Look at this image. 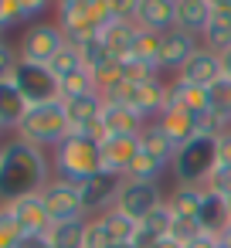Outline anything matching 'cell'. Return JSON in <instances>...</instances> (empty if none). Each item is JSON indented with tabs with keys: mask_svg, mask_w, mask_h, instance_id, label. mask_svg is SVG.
I'll list each match as a JSON object with an SVG mask.
<instances>
[{
	"mask_svg": "<svg viewBox=\"0 0 231 248\" xmlns=\"http://www.w3.org/2000/svg\"><path fill=\"white\" fill-rule=\"evenodd\" d=\"M82 95H99V82H95V75L89 68H78L75 75H68L62 82V99L65 102L68 99H82Z\"/></svg>",
	"mask_w": 231,
	"mask_h": 248,
	"instance_id": "cell-31",
	"label": "cell"
},
{
	"mask_svg": "<svg viewBox=\"0 0 231 248\" xmlns=\"http://www.w3.org/2000/svg\"><path fill=\"white\" fill-rule=\"evenodd\" d=\"M48 173H51V160L45 156V150L14 136L11 143L0 146V204L45 190L51 184Z\"/></svg>",
	"mask_w": 231,
	"mask_h": 248,
	"instance_id": "cell-1",
	"label": "cell"
},
{
	"mask_svg": "<svg viewBox=\"0 0 231 248\" xmlns=\"http://www.w3.org/2000/svg\"><path fill=\"white\" fill-rule=\"evenodd\" d=\"M45 204H48V214H51V224H62V221H78L85 217V204H82V190L75 184H65V180H51L45 190Z\"/></svg>",
	"mask_w": 231,
	"mask_h": 248,
	"instance_id": "cell-10",
	"label": "cell"
},
{
	"mask_svg": "<svg viewBox=\"0 0 231 248\" xmlns=\"http://www.w3.org/2000/svg\"><path fill=\"white\" fill-rule=\"evenodd\" d=\"M136 24L146 31H156V34L177 28V0H139Z\"/></svg>",
	"mask_w": 231,
	"mask_h": 248,
	"instance_id": "cell-17",
	"label": "cell"
},
{
	"mask_svg": "<svg viewBox=\"0 0 231 248\" xmlns=\"http://www.w3.org/2000/svg\"><path fill=\"white\" fill-rule=\"evenodd\" d=\"M82 248H112V241H109V234H106V228H102L99 217H92L85 224V245Z\"/></svg>",
	"mask_w": 231,
	"mask_h": 248,
	"instance_id": "cell-42",
	"label": "cell"
},
{
	"mask_svg": "<svg viewBox=\"0 0 231 248\" xmlns=\"http://www.w3.org/2000/svg\"><path fill=\"white\" fill-rule=\"evenodd\" d=\"M62 102H65V99H62ZM102 109H106V99H102V95H82V99H68V102H65V112H68L72 133H75V129H82V126H89V123H95V119L102 116Z\"/></svg>",
	"mask_w": 231,
	"mask_h": 248,
	"instance_id": "cell-25",
	"label": "cell"
},
{
	"mask_svg": "<svg viewBox=\"0 0 231 248\" xmlns=\"http://www.w3.org/2000/svg\"><path fill=\"white\" fill-rule=\"evenodd\" d=\"M217 163H228L231 167V129L217 136Z\"/></svg>",
	"mask_w": 231,
	"mask_h": 248,
	"instance_id": "cell-46",
	"label": "cell"
},
{
	"mask_svg": "<svg viewBox=\"0 0 231 248\" xmlns=\"http://www.w3.org/2000/svg\"><path fill=\"white\" fill-rule=\"evenodd\" d=\"M51 167H55L58 180L78 187L89 177L102 173V143H95V140H89L82 133H68L51 150Z\"/></svg>",
	"mask_w": 231,
	"mask_h": 248,
	"instance_id": "cell-2",
	"label": "cell"
},
{
	"mask_svg": "<svg viewBox=\"0 0 231 248\" xmlns=\"http://www.w3.org/2000/svg\"><path fill=\"white\" fill-rule=\"evenodd\" d=\"M156 55H160V34H156V31L139 28V34H136V41H133V58L156 62Z\"/></svg>",
	"mask_w": 231,
	"mask_h": 248,
	"instance_id": "cell-37",
	"label": "cell"
},
{
	"mask_svg": "<svg viewBox=\"0 0 231 248\" xmlns=\"http://www.w3.org/2000/svg\"><path fill=\"white\" fill-rule=\"evenodd\" d=\"M197 51H200V38H197V34L184 31V28H170V31L160 34L156 65H160V72H177V75H180V68H184Z\"/></svg>",
	"mask_w": 231,
	"mask_h": 248,
	"instance_id": "cell-9",
	"label": "cell"
},
{
	"mask_svg": "<svg viewBox=\"0 0 231 248\" xmlns=\"http://www.w3.org/2000/svg\"><path fill=\"white\" fill-rule=\"evenodd\" d=\"M136 34H139V24H136V21H112L109 28L99 31V38H102V45L109 48L112 58H129Z\"/></svg>",
	"mask_w": 231,
	"mask_h": 248,
	"instance_id": "cell-21",
	"label": "cell"
},
{
	"mask_svg": "<svg viewBox=\"0 0 231 248\" xmlns=\"http://www.w3.org/2000/svg\"><path fill=\"white\" fill-rule=\"evenodd\" d=\"M123 62V75L126 85H146V82H160V65L156 62H143V58H119Z\"/></svg>",
	"mask_w": 231,
	"mask_h": 248,
	"instance_id": "cell-30",
	"label": "cell"
},
{
	"mask_svg": "<svg viewBox=\"0 0 231 248\" xmlns=\"http://www.w3.org/2000/svg\"><path fill=\"white\" fill-rule=\"evenodd\" d=\"M65 34L58 24H31L21 38V62H34V65H48L62 48H65Z\"/></svg>",
	"mask_w": 231,
	"mask_h": 248,
	"instance_id": "cell-8",
	"label": "cell"
},
{
	"mask_svg": "<svg viewBox=\"0 0 231 248\" xmlns=\"http://www.w3.org/2000/svg\"><path fill=\"white\" fill-rule=\"evenodd\" d=\"M48 68H51V75H55L58 82H65L68 75H75L78 68H85V65H82V55H78V45H65V48L48 62Z\"/></svg>",
	"mask_w": 231,
	"mask_h": 248,
	"instance_id": "cell-33",
	"label": "cell"
},
{
	"mask_svg": "<svg viewBox=\"0 0 231 248\" xmlns=\"http://www.w3.org/2000/svg\"><path fill=\"white\" fill-rule=\"evenodd\" d=\"M153 248H184V245H180V241H173V238H160Z\"/></svg>",
	"mask_w": 231,
	"mask_h": 248,
	"instance_id": "cell-49",
	"label": "cell"
},
{
	"mask_svg": "<svg viewBox=\"0 0 231 248\" xmlns=\"http://www.w3.org/2000/svg\"><path fill=\"white\" fill-rule=\"evenodd\" d=\"M153 123H156L177 146H184V143H190V140L197 136V119H194L190 112H184V109H163Z\"/></svg>",
	"mask_w": 231,
	"mask_h": 248,
	"instance_id": "cell-23",
	"label": "cell"
},
{
	"mask_svg": "<svg viewBox=\"0 0 231 248\" xmlns=\"http://www.w3.org/2000/svg\"><path fill=\"white\" fill-rule=\"evenodd\" d=\"M214 167H217V136H194L177 150L170 163L177 184H194V187H204Z\"/></svg>",
	"mask_w": 231,
	"mask_h": 248,
	"instance_id": "cell-4",
	"label": "cell"
},
{
	"mask_svg": "<svg viewBox=\"0 0 231 248\" xmlns=\"http://www.w3.org/2000/svg\"><path fill=\"white\" fill-rule=\"evenodd\" d=\"M221 65H224V75L231 78V51H228V55H221Z\"/></svg>",
	"mask_w": 231,
	"mask_h": 248,
	"instance_id": "cell-50",
	"label": "cell"
},
{
	"mask_svg": "<svg viewBox=\"0 0 231 248\" xmlns=\"http://www.w3.org/2000/svg\"><path fill=\"white\" fill-rule=\"evenodd\" d=\"M78 55H82V65L89 68V72H99L102 65H109L112 62V55H109V48L102 45V38L95 34V38H89V41H82L78 45Z\"/></svg>",
	"mask_w": 231,
	"mask_h": 248,
	"instance_id": "cell-34",
	"label": "cell"
},
{
	"mask_svg": "<svg viewBox=\"0 0 231 248\" xmlns=\"http://www.w3.org/2000/svg\"><path fill=\"white\" fill-rule=\"evenodd\" d=\"M28 99L21 95V89L14 85V78H7V82H0V129H14L17 133V126L24 123V116H28Z\"/></svg>",
	"mask_w": 231,
	"mask_h": 248,
	"instance_id": "cell-19",
	"label": "cell"
},
{
	"mask_svg": "<svg viewBox=\"0 0 231 248\" xmlns=\"http://www.w3.org/2000/svg\"><path fill=\"white\" fill-rule=\"evenodd\" d=\"M0 41H4V38H0Z\"/></svg>",
	"mask_w": 231,
	"mask_h": 248,
	"instance_id": "cell-54",
	"label": "cell"
},
{
	"mask_svg": "<svg viewBox=\"0 0 231 248\" xmlns=\"http://www.w3.org/2000/svg\"><path fill=\"white\" fill-rule=\"evenodd\" d=\"M214 21V7L207 0H177V28L190 31V34H204Z\"/></svg>",
	"mask_w": 231,
	"mask_h": 248,
	"instance_id": "cell-20",
	"label": "cell"
},
{
	"mask_svg": "<svg viewBox=\"0 0 231 248\" xmlns=\"http://www.w3.org/2000/svg\"><path fill=\"white\" fill-rule=\"evenodd\" d=\"M200 45L214 55H228L231 51V24L224 21H211V28L200 34Z\"/></svg>",
	"mask_w": 231,
	"mask_h": 248,
	"instance_id": "cell-35",
	"label": "cell"
},
{
	"mask_svg": "<svg viewBox=\"0 0 231 248\" xmlns=\"http://www.w3.org/2000/svg\"><path fill=\"white\" fill-rule=\"evenodd\" d=\"M21 21H24V11H21L17 0H0V34L17 28Z\"/></svg>",
	"mask_w": 231,
	"mask_h": 248,
	"instance_id": "cell-40",
	"label": "cell"
},
{
	"mask_svg": "<svg viewBox=\"0 0 231 248\" xmlns=\"http://www.w3.org/2000/svg\"><path fill=\"white\" fill-rule=\"evenodd\" d=\"M95 217L102 221V228H106V234H109L112 245H133V238L139 231V224L133 217H126L119 211H106V214H95Z\"/></svg>",
	"mask_w": 231,
	"mask_h": 248,
	"instance_id": "cell-27",
	"label": "cell"
},
{
	"mask_svg": "<svg viewBox=\"0 0 231 248\" xmlns=\"http://www.w3.org/2000/svg\"><path fill=\"white\" fill-rule=\"evenodd\" d=\"M106 7L119 17V21H136V11H139V0H106Z\"/></svg>",
	"mask_w": 231,
	"mask_h": 248,
	"instance_id": "cell-43",
	"label": "cell"
},
{
	"mask_svg": "<svg viewBox=\"0 0 231 248\" xmlns=\"http://www.w3.org/2000/svg\"><path fill=\"white\" fill-rule=\"evenodd\" d=\"M85 217L78 221H62V224H51L48 238H51V248H82L85 245Z\"/></svg>",
	"mask_w": 231,
	"mask_h": 248,
	"instance_id": "cell-28",
	"label": "cell"
},
{
	"mask_svg": "<svg viewBox=\"0 0 231 248\" xmlns=\"http://www.w3.org/2000/svg\"><path fill=\"white\" fill-rule=\"evenodd\" d=\"M167 197L160 194V184H136V180H123V190L112 204V211L133 217L136 224H143L156 207H163Z\"/></svg>",
	"mask_w": 231,
	"mask_h": 248,
	"instance_id": "cell-7",
	"label": "cell"
},
{
	"mask_svg": "<svg viewBox=\"0 0 231 248\" xmlns=\"http://www.w3.org/2000/svg\"><path fill=\"white\" fill-rule=\"evenodd\" d=\"M123 180L126 177H116V173H95L85 184H78L85 214H92V211H112V204H116V197L123 190Z\"/></svg>",
	"mask_w": 231,
	"mask_h": 248,
	"instance_id": "cell-11",
	"label": "cell"
},
{
	"mask_svg": "<svg viewBox=\"0 0 231 248\" xmlns=\"http://www.w3.org/2000/svg\"><path fill=\"white\" fill-rule=\"evenodd\" d=\"M112 248H136V245H112Z\"/></svg>",
	"mask_w": 231,
	"mask_h": 248,
	"instance_id": "cell-53",
	"label": "cell"
},
{
	"mask_svg": "<svg viewBox=\"0 0 231 248\" xmlns=\"http://www.w3.org/2000/svg\"><path fill=\"white\" fill-rule=\"evenodd\" d=\"M102 123H106V133H109V136H139L143 126H146L133 109H126V106H119V102H106Z\"/></svg>",
	"mask_w": 231,
	"mask_h": 248,
	"instance_id": "cell-22",
	"label": "cell"
},
{
	"mask_svg": "<svg viewBox=\"0 0 231 248\" xmlns=\"http://www.w3.org/2000/svg\"><path fill=\"white\" fill-rule=\"evenodd\" d=\"M21 238H24V231H21V224L14 221L11 207L0 204V248H17Z\"/></svg>",
	"mask_w": 231,
	"mask_h": 248,
	"instance_id": "cell-36",
	"label": "cell"
},
{
	"mask_svg": "<svg viewBox=\"0 0 231 248\" xmlns=\"http://www.w3.org/2000/svg\"><path fill=\"white\" fill-rule=\"evenodd\" d=\"M72 133V123H68V112H65V102L55 99V102H45V106H31L24 123L17 126V140L31 143V146H41V150H55L65 136Z\"/></svg>",
	"mask_w": 231,
	"mask_h": 248,
	"instance_id": "cell-3",
	"label": "cell"
},
{
	"mask_svg": "<svg viewBox=\"0 0 231 248\" xmlns=\"http://www.w3.org/2000/svg\"><path fill=\"white\" fill-rule=\"evenodd\" d=\"M14 85L21 89V95L28 99V106H45L62 99V82L51 75L48 65H34V62H21L14 72Z\"/></svg>",
	"mask_w": 231,
	"mask_h": 248,
	"instance_id": "cell-5",
	"label": "cell"
},
{
	"mask_svg": "<svg viewBox=\"0 0 231 248\" xmlns=\"http://www.w3.org/2000/svg\"><path fill=\"white\" fill-rule=\"evenodd\" d=\"M17 65H21V51H14V48H11L7 41H0V82L14 78Z\"/></svg>",
	"mask_w": 231,
	"mask_h": 248,
	"instance_id": "cell-41",
	"label": "cell"
},
{
	"mask_svg": "<svg viewBox=\"0 0 231 248\" xmlns=\"http://www.w3.org/2000/svg\"><path fill=\"white\" fill-rule=\"evenodd\" d=\"M163 170H167V163H160V160H153L150 153L139 150V153L133 156V163L126 167L123 177H126V180H136V184H156Z\"/></svg>",
	"mask_w": 231,
	"mask_h": 248,
	"instance_id": "cell-29",
	"label": "cell"
},
{
	"mask_svg": "<svg viewBox=\"0 0 231 248\" xmlns=\"http://www.w3.org/2000/svg\"><path fill=\"white\" fill-rule=\"evenodd\" d=\"M207 4H211V7L217 11V7H228V4H231V0H207Z\"/></svg>",
	"mask_w": 231,
	"mask_h": 248,
	"instance_id": "cell-51",
	"label": "cell"
},
{
	"mask_svg": "<svg viewBox=\"0 0 231 248\" xmlns=\"http://www.w3.org/2000/svg\"><path fill=\"white\" fill-rule=\"evenodd\" d=\"M106 102H119L126 109H133L143 123H153L163 109H167V82H146V85H123L116 95H109Z\"/></svg>",
	"mask_w": 231,
	"mask_h": 248,
	"instance_id": "cell-6",
	"label": "cell"
},
{
	"mask_svg": "<svg viewBox=\"0 0 231 248\" xmlns=\"http://www.w3.org/2000/svg\"><path fill=\"white\" fill-rule=\"evenodd\" d=\"M204 190L228 197V194H231V167H228V163H217V167L211 170V177L204 180Z\"/></svg>",
	"mask_w": 231,
	"mask_h": 248,
	"instance_id": "cell-39",
	"label": "cell"
},
{
	"mask_svg": "<svg viewBox=\"0 0 231 248\" xmlns=\"http://www.w3.org/2000/svg\"><path fill=\"white\" fill-rule=\"evenodd\" d=\"M200 201H204V187H194V184H177V187H173V194L167 197V207H170L177 217H197Z\"/></svg>",
	"mask_w": 231,
	"mask_h": 248,
	"instance_id": "cell-26",
	"label": "cell"
},
{
	"mask_svg": "<svg viewBox=\"0 0 231 248\" xmlns=\"http://www.w3.org/2000/svg\"><path fill=\"white\" fill-rule=\"evenodd\" d=\"M184 248H217V238L200 234V238H194V241H190V245H184Z\"/></svg>",
	"mask_w": 231,
	"mask_h": 248,
	"instance_id": "cell-47",
	"label": "cell"
},
{
	"mask_svg": "<svg viewBox=\"0 0 231 248\" xmlns=\"http://www.w3.org/2000/svg\"><path fill=\"white\" fill-rule=\"evenodd\" d=\"M200 234H204V231H200L197 217H177V214H173V224H170V238H173V241L190 245V241L200 238Z\"/></svg>",
	"mask_w": 231,
	"mask_h": 248,
	"instance_id": "cell-38",
	"label": "cell"
},
{
	"mask_svg": "<svg viewBox=\"0 0 231 248\" xmlns=\"http://www.w3.org/2000/svg\"><path fill=\"white\" fill-rule=\"evenodd\" d=\"M58 4H62V7H92L95 0H58Z\"/></svg>",
	"mask_w": 231,
	"mask_h": 248,
	"instance_id": "cell-48",
	"label": "cell"
},
{
	"mask_svg": "<svg viewBox=\"0 0 231 248\" xmlns=\"http://www.w3.org/2000/svg\"><path fill=\"white\" fill-rule=\"evenodd\" d=\"M55 24L62 28V34H65L68 45H82V41H89V38L99 34L89 7H62V4H55Z\"/></svg>",
	"mask_w": 231,
	"mask_h": 248,
	"instance_id": "cell-13",
	"label": "cell"
},
{
	"mask_svg": "<svg viewBox=\"0 0 231 248\" xmlns=\"http://www.w3.org/2000/svg\"><path fill=\"white\" fill-rule=\"evenodd\" d=\"M14 221L21 224L24 234H41V231H51V214H48V204H45V194H24L17 201L7 204Z\"/></svg>",
	"mask_w": 231,
	"mask_h": 248,
	"instance_id": "cell-12",
	"label": "cell"
},
{
	"mask_svg": "<svg viewBox=\"0 0 231 248\" xmlns=\"http://www.w3.org/2000/svg\"><path fill=\"white\" fill-rule=\"evenodd\" d=\"M21 4V11H24V21H34V17H41L51 4H58V0H17Z\"/></svg>",
	"mask_w": 231,
	"mask_h": 248,
	"instance_id": "cell-44",
	"label": "cell"
},
{
	"mask_svg": "<svg viewBox=\"0 0 231 248\" xmlns=\"http://www.w3.org/2000/svg\"><path fill=\"white\" fill-rule=\"evenodd\" d=\"M167 109H184V112L197 116V112L211 109V95L200 85H187V82L173 78V82H167Z\"/></svg>",
	"mask_w": 231,
	"mask_h": 248,
	"instance_id": "cell-16",
	"label": "cell"
},
{
	"mask_svg": "<svg viewBox=\"0 0 231 248\" xmlns=\"http://www.w3.org/2000/svg\"><path fill=\"white\" fill-rule=\"evenodd\" d=\"M197 224H200V231L211 234V238H221V234L231 228V211H228V204H224L221 194L204 190V201H200V211H197Z\"/></svg>",
	"mask_w": 231,
	"mask_h": 248,
	"instance_id": "cell-18",
	"label": "cell"
},
{
	"mask_svg": "<svg viewBox=\"0 0 231 248\" xmlns=\"http://www.w3.org/2000/svg\"><path fill=\"white\" fill-rule=\"evenodd\" d=\"M221 241H224V245H228V248H231V228H228V231H224V234H221Z\"/></svg>",
	"mask_w": 231,
	"mask_h": 248,
	"instance_id": "cell-52",
	"label": "cell"
},
{
	"mask_svg": "<svg viewBox=\"0 0 231 248\" xmlns=\"http://www.w3.org/2000/svg\"><path fill=\"white\" fill-rule=\"evenodd\" d=\"M139 150L143 153H150L153 160H160V163H173V156H177V143L156 126V123H146L143 126V133H139Z\"/></svg>",
	"mask_w": 231,
	"mask_h": 248,
	"instance_id": "cell-24",
	"label": "cell"
},
{
	"mask_svg": "<svg viewBox=\"0 0 231 248\" xmlns=\"http://www.w3.org/2000/svg\"><path fill=\"white\" fill-rule=\"evenodd\" d=\"M17 248H51V238H48V231H41V234H24Z\"/></svg>",
	"mask_w": 231,
	"mask_h": 248,
	"instance_id": "cell-45",
	"label": "cell"
},
{
	"mask_svg": "<svg viewBox=\"0 0 231 248\" xmlns=\"http://www.w3.org/2000/svg\"><path fill=\"white\" fill-rule=\"evenodd\" d=\"M207 95H211V112L231 129V78L221 75V78L207 89Z\"/></svg>",
	"mask_w": 231,
	"mask_h": 248,
	"instance_id": "cell-32",
	"label": "cell"
},
{
	"mask_svg": "<svg viewBox=\"0 0 231 248\" xmlns=\"http://www.w3.org/2000/svg\"><path fill=\"white\" fill-rule=\"evenodd\" d=\"M136 153H139V136H106L102 140V173L123 177Z\"/></svg>",
	"mask_w": 231,
	"mask_h": 248,
	"instance_id": "cell-15",
	"label": "cell"
},
{
	"mask_svg": "<svg viewBox=\"0 0 231 248\" xmlns=\"http://www.w3.org/2000/svg\"><path fill=\"white\" fill-rule=\"evenodd\" d=\"M224 75V65H221V55H214V51H207L204 45H200V51L180 68V82H187V85H200V89H211L217 78Z\"/></svg>",
	"mask_w": 231,
	"mask_h": 248,
	"instance_id": "cell-14",
	"label": "cell"
}]
</instances>
